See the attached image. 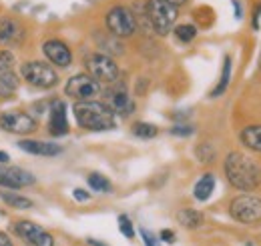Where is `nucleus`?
Instances as JSON below:
<instances>
[{
    "label": "nucleus",
    "instance_id": "21",
    "mask_svg": "<svg viewBox=\"0 0 261 246\" xmlns=\"http://www.w3.org/2000/svg\"><path fill=\"white\" fill-rule=\"evenodd\" d=\"M0 172H4L14 184L16 188H24V186H33L36 182V178H34L33 174L29 172V170H24V168H18V166H8V168H0Z\"/></svg>",
    "mask_w": 261,
    "mask_h": 246
},
{
    "label": "nucleus",
    "instance_id": "35",
    "mask_svg": "<svg viewBox=\"0 0 261 246\" xmlns=\"http://www.w3.org/2000/svg\"><path fill=\"white\" fill-rule=\"evenodd\" d=\"M233 6H235V14H237V18H241V6H239V2L233 0Z\"/></svg>",
    "mask_w": 261,
    "mask_h": 246
},
{
    "label": "nucleus",
    "instance_id": "27",
    "mask_svg": "<svg viewBox=\"0 0 261 246\" xmlns=\"http://www.w3.org/2000/svg\"><path fill=\"white\" fill-rule=\"evenodd\" d=\"M119 230H121V234L125 238H129V240L135 238V226H133V220L127 214L119 216Z\"/></svg>",
    "mask_w": 261,
    "mask_h": 246
},
{
    "label": "nucleus",
    "instance_id": "33",
    "mask_svg": "<svg viewBox=\"0 0 261 246\" xmlns=\"http://www.w3.org/2000/svg\"><path fill=\"white\" fill-rule=\"evenodd\" d=\"M0 246H14L12 238H10L6 232H2V230H0Z\"/></svg>",
    "mask_w": 261,
    "mask_h": 246
},
{
    "label": "nucleus",
    "instance_id": "11",
    "mask_svg": "<svg viewBox=\"0 0 261 246\" xmlns=\"http://www.w3.org/2000/svg\"><path fill=\"white\" fill-rule=\"evenodd\" d=\"M27 40L24 24L14 16H0V44L4 48H18Z\"/></svg>",
    "mask_w": 261,
    "mask_h": 246
},
{
    "label": "nucleus",
    "instance_id": "18",
    "mask_svg": "<svg viewBox=\"0 0 261 246\" xmlns=\"http://www.w3.org/2000/svg\"><path fill=\"white\" fill-rule=\"evenodd\" d=\"M177 222L183 226V228H187V230H197V228H201L203 224H205V216L203 212H199L195 208H181V210H177Z\"/></svg>",
    "mask_w": 261,
    "mask_h": 246
},
{
    "label": "nucleus",
    "instance_id": "20",
    "mask_svg": "<svg viewBox=\"0 0 261 246\" xmlns=\"http://www.w3.org/2000/svg\"><path fill=\"white\" fill-rule=\"evenodd\" d=\"M0 200H2L8 208H16V210H31L34 206V202L29 196L18 194V192H8V190H2V192H0Z\"/></svg>",
    "mask_w": 261,
    "mask_h": 246
},
{
    "label": "nucleus",
    "instance_id": "30",
    "mask_svg": "<svg viewBox=\"0 0 261 246\" xmlns=\"http://www.w3.org/2000/svg\"><path fill=\"white\" fill-rule=\"evenodd\" d=\"M175 232L173 230H169V228H163L161 232H159V240H163V242H167V244H173L175 242Z\"/></svg>",
    "mask_w": 261,
    "mask_h": 246
},
{
    "label": "nucleus",
    "instance_id": "37",
    "mask_svg": "<svg viewBox=\"0 0 261 246\" xmlns=\"http://www.w3.org/2000/svg\"><path fill=\"white\" fill-rule=\"evenodd\" d=\"M167 2H171V4H175V6H183L187 0H167Z\"/></svg>",
    "mask_w": 261,
    "mask_h": 246
},
{
    "label": "nucleus",
    "instance_id": "13",
    "mask_svg": "<svg viewBox=\"0 0 261 246\" xmlns=\"http://www.w3.org/2000/svg\"><path fill=\"white\" fill-rule=\"evenodd\" d=\"M42 54L46 56V60L57 68H68L72 64V52L66 46V42L59 38H48L42 42Z\"/></svg>",
    "mask_w": 261,
    "mask_h": 246
},
{
    "label": "nucleus",
    "instance_id": "34",
    "mask_svg": "<svg viewBox=\"0 0 261 246\" xmlns=\"http://www.w3.org/2000/svg\"><path fill=\"white\" fill-rule=\"evenodd\" d=\"M87 244L89 246H109V244H105V242H98V240H95V238H87Z\"/></svg>",
    "mask_w": 261,
    "mask_h": 246
},
{
    "label": "nucleus",
    "instance_id": "22",
    "mask_svg": "<svg viewBox=\"0 0 261 246\" xmlns=\"http://www.w3.org/2000/svg\"><path fill=\"white\" fill-rule=\"evenodd\" d=\"M229 82H231V56L223 58V68H221V76H219V82L215 84V88L211 90V98H219L223 96V93L227 90Z\"/></svg>",
    "mask_w": 261,
    "mask_h": 246
},
{
    "label": "nucleus",
    "instance_id": "23",
    "mask_svg": "<svg viewBox=\"0 0 261 246\" xmlns=\"http://www.w3.org/2000/svg\"><path fill=\"white\" fill-rule=\"evenodd\" d=\"M87 182H89V186H91V190H95V192L109 194V192L113 190V184H111V180H109L107 176L98 174V172H91V174L87 176Z\"/></svg>",
    "mask_w": 261,
    "mask_h": 246
},
{
    "label": "nucleus",
    "instance_id": "15",
    "mask_svg": "<svg viewBox=\"0 0 261 246\" xmlns=\"http://www.w3.org/2000/svg\"><path fill=\"white\" fill-rule=\"evenodd\" d=\"M107 104L113 108L115 114H121V116H129L135 110V102L129 96V93L123 88V86H117V82L111 84V88L107 90Z\"/></svg>",
    "mask_w": 261,
    "mask_h": 246
},
{
    "label": "nucleus",
    "instance_id": "3",
    "mask_svg": "<svg viewBox=\"0 0 261 246\" xmlns=\"http://www.w3.org/2000/svg\"><path fill=\"white\" fill-rule=\"evenodd\" d=\"M145 16H147L149 26L159 36H167L175 28V22L179 18V6H175L167 0H147Z\"/></svg>",
    "mask_w": 261,
    "mask_h": 246
},
{
    "label": "nucleus",
    "instance_id": "2",
    "mask_svg": "<svg viewBox=\"0 0 261 246\" xmlns=\"http://www.w3.org/2000/svg\"><path fill=\"white\" fill-rule=\"evenodd\" d=\"M72 114H74L76 124L83 130H89V132L113 130L117 126L115 112L107 102H98V100L74 102L72 104Z\"/></svg>",
    "mask_w": 261,
    "mask_h": 246
},
{
    "label": "nucleus",
    "instance_id": "38",
    "mask_svg": "<svg viewBox=\"0 0 261 246\" xmlns=\"http://www.w3.org/2000/svg\"><path fill=\"white\" fill-rule=\"evenodd\" d=\"M259 64H261V60H259Z\"/></svg>",
    "mask_w": 261,
    "mask_h": 246
},
{
    "label": "nucleus",
    "instance_id": "9",
    "mask_svg": "<svg viewBox=\"0 0 261 246\" xmlns=\"http://www.w3.org/2000/svg\"><path fill=\"white\" fill-rule=\"evenodd\" d=\"M0 128L8 134L29 136L38 130V122L27 110H4L0 112Z\"/></svg>",
    "mask_w": 261,
    "mask_h": 246
},
{
    "label": "nucleus",
    "instance_id": "28",
    "mask_svg": "<svg viewBox=\"0 0 261 246\" xmlns=\"http://www.w3.org/2000/svg\"><path fill=\"white\" fill-rule=\"evenodd\" d=\"M193 132H195V128L191 124H175L171 128V134L173 136H191Z\"/></svg>",
    "mask_w": 261,
    "mask_h": 246
},
{
    "label": "nucleus",
    "instance_id": "25",
    "mask_svg": "<svg viewBox=\"0 0 261 246\" xmlns=\"http://www.w3.org/2000/svg\"><path fill=\"white\" fill-rule=\"evenodd\" d=\"M173 34H175V38H177L179 42L189 44V42L195 40L199 32H197V26H193V24H179V26L173 28Z\"/></svg>",
    "mask_w": 261,
    "mask_h": 246
},
{
    "label": "nucleus",
    "instance_id": "14",
    "mask_svg": "<svg viewBox=\"0 0 261 246\" xmlns=\"http://www.w3.org/2000/svg\"><path fill=\"white\" fill-rule=\"evenodd\" d=\"M48 132L50 136L55 138H61L66 136L68 130H70V124H68V112H66V104L63 100H55L50 104V110H48Z\"/></svg>",
    "mask_w": 261,
    "mask_h": 246
},
{
    "label": "nucleus",
    "instance_id": "12",
    "mask_svg": "<svg viewBox=\"0 0 261 246\" xmlns=\"http://www.w3.org/2000/svg\"><path fill=\"white\" fill-rule=\"evenodd\" d=\"M20 80L16 74V58L10 48L0 50V88L4 93H14Z\"/></svg>",
    "mask_w": 261,
    "mask_h": 246
},
{
    "label": "nucleus",
    "instance_id": "8",
    "mask_svg": "<svg viewBox=\"0 0 261 246\" xmlns=\"http://www.w3.org/2000/svg\"><path fill=\"white\" fill-rule=\"evenodd\" d=\"M100 84L97 80L87 74V72H81V74H74L66 80L65 84V94L68 98H72L74 102H85V100H95L98 94H100Z\"/></svg>",
    "mask_w": 261,
    "mask_h": 246
},
{
    "label": "nucleus",
    "instance_id": "4",
    "mask_svg": "<svg viewBox=\"0 0 261 246\" xmlns=\"http://www.w3.org/2000/svg\"><path fill=\"white\" fill-rule=\"evenodd\" d=\"M20 76L22 80L38 90H50L59 84V72L53 64L44 60H27L20 66Z\"/></svg>",
    "mask_w": 261,
    "mask_h": 246
},
{
    "label": "nucleus",
    "instance_id": "19",
    "mask_svg": "<svg viewBox=\"0 0 261 246\" xmlns=\"http://www.w3.org/2000/svg\"><path fill=\"white\" fill-rule=\"evenodd\" d=\"M213 190H215V174L205 172V174H201V178L193 186V196H195V200H199V202H205V200L211 198Z\"/></svg>",
    "mask_w": 261,
    "mask_h": 246
},
{
    "label": "nucleus",
    "instance_id": "31",
    "mask_svg": "<svg viewBox=\"0 0 261 246\" xmlns=\"http://www.w3.org/2000/svg\"><path fill=\"white\" fill-rule=\"evenodd\" d=\"M72 196H74V200H79V202H87V200L91 198V192H87V190H83V188H74V190H72Z\"/></svg>",
    "mask_w": 261,
    "mask_h": 246
},
{
    "label": "nucleus",
    "instance_id": "32",
    "mask_svg": "<svg viewBox=\"0 0 261 246\" xmlns=\"http://www.w3.org/2000/svg\"><path fill=\"white\" fill-rule=\"evenodd\" d=\"M259 18H261V2L257 4V8H253V20H251L253 28H259Z\"/></svg>",
    "mask_w": 261,
    "mask_h": 246
},
{
    "label": "nucleus",
    "instance_id": "26",
    "mask_svg": "<svg viewBox=\"0 0 261 246\" xmlns=\"http://www.w3.org/2000/svg\"><path fill=\"white\" fill-rule=\"evenodd\" d=\"M195 154H197V158H199V162H213L215 156H217L213 144H209V142H201L195 148Z\"/></svg>",
    "mask_w": 261,
    "mask_h": 246
},
{
    "label": "nucleus",
    "instance_id": "7",
    "mask_svg": "<svg viewBox=\"0 0 261 246\" xmlns=\"http://www.w3.org/2000/svg\"><path fill=\"white\" fill-rule=\"evenodd\" d=\"M105 24L109 34L117 38H130L137 32V18L127 6H113L105 16Z\"/></svg>",
    "mask_w": 261,
    "mask_h": 246
},
{
    "label": "nucleus",
    "instance_id": "29",
    "mask_svg": "<svg viewBox=\"0 0 261 246\" xmlns=\"http://www.w3.org/2000/svg\"><path fill=\"white\" fill-rule=\"evenodd\" d=\"M141 238H143L145 246H161L159 244V238L153 232H149L147 228H141Z\"/></svg>",
    "mask_w": 261,
    "mask_h": 246
},
{
    "label": "nucleus",
    "instance_id": "6",
    "mask_svg": "<svg viewBox=\"0 0 261 246\" xmlns=\"http://www.w3.org/2000/svg\"><path fill=\"white\" fill-rule=\"evenodd\" d=\"M85 68L87 74H91L98 84H113L119 80V64L115 62V58L111 54L105 52H91L85 56Z\"/></svg>",
    "mask_w": 261,
    "mask_h": 246
},
{
    "label": "nucleus",
    "instance_id": "1",
    "mask_svg": "<svg viewBox=\"0 0 261 246\" xmlns=\"http://www.w3.org/2000/svg\"><path fill=\"white\" fill-rule=\"evenodd\" d=\"M225 178L235 190L239 192H253L261 184V170L255 160L245 152L233 150L223 160Z\"/></svg>",
    "mask_w": 261,
    "mask_h": 246
},
{
    "label": "nucleus",
    "instance_id": "5",
    "mask_svg": "<svg viewBox=\"0 0 261 246\" xmlns=\"http://www.w3.org/2000/svg\"><path fill=\"white\" fill-rule=\"evenodd\" d=\"M229 216L239 222V224H259L261 222V196L245 192V194H237L231 198L229 202Z\"/></svg>",
    "mask_w": 261,
    "mask_h": 246
},
{
    "label": "nucleus",
    "instance_id": "24",
    "mask_svg": "<svg viewBox=\"0 0 261 246\" xmlns=\"http://www.w3.org/2000/svg\"><path fill=\"white\" fill-rule=\"evenodd\" d=\"M133 134L137 138H143V140H151L159 134V128L151 122H135L133 124Z\"/></svg>",
    "mask_w": 261,
    "mask_h": 246
},
{
    "label": "nucleus",
    "instance_id": "16",
    "mask_svg": "<svg viewBox=\"0 0 261 246\" xmlns=\"http://www.w3.org/2000/svg\"><path fill=\"white\" fill-rule=\"evenodd\" d=\"M18 148L34 156H59L63 152L61 144L55 142H46V140H33V138H22L18 142Z\"/></svg>",
    "mask_w": 261,
    "mask_h": 246
},
{
    "label": "nucleus",
    "instance_id": "17",
    "mask_svg": "<svg viewBox=\"0 0 261 246\" xmlns=\"http://www.w3.org/2000/svg\"><path fill=\"white\" fill-rule=\"evenodd\" d=\"M239 140L245 148L261 154V124H249L243 126L239 132Z\"/></svg>",
    "mask_w": 261,
    "mask_h": 246
},
{
    "label": "nucleus",
    "instance_id": "36",
    "mask_svg": "<svg viewBox=\"0 0 261 246\" xmlns=\"http://www.w3.org/2000/svg\"><path fill=\"white\" fill-rule=\"evenodd\" d=\"M8 160H10V156H8L6 152H2V150H0V164H4V162H8Z\"/></svg>",
    "mask_w": 261,
    "mask_h": 246
},
{
    "label": "nucleus",
    "instance_id": "10",
    "mask_svg": "<svg viewBox=\"0 0 261 246\" xmlns=\"http://www.w3.org/2000/svg\"><path fill=\"white\" fill-rule=\"evenodd\" d=\"M14 232L27 246H55V236L33 220H18Z\"/></svg>",
    "mask_w": 261,
    "mask_h": 246
}]
</instances>
